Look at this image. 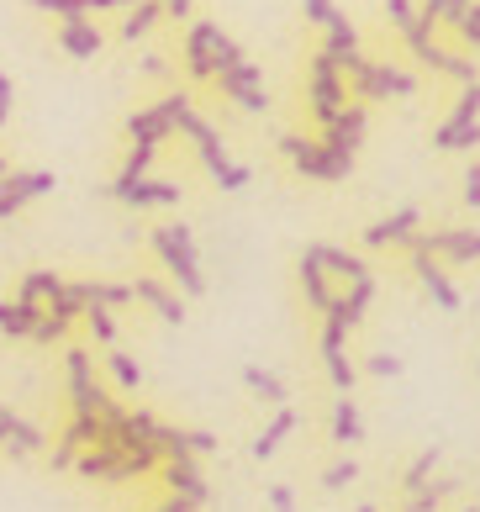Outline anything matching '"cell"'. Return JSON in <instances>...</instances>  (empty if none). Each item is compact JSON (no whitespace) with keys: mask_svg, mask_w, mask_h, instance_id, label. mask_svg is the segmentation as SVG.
<instances>
[{"mask_svg":"<svg viewBox=\"0 0 480 512\" xmlns=\"http://www.w3.org/2000/svg\"><path fill=\"white\" fill-rule=\"evenodd\" d=\"M386 11H391V22H396L401 32H407V27L417 22V11H412V0H391V6H386Z\"/></svg>","mask_w":480,"mask_h":512,"instance_id":"obj_18","label":"cell"},{"mask_svg":"<svg viewBox=\"0 0 480 512\" xmlns=\"http://www.w3.org/2000/svg\"><path fill=\"white\" fill-rule=\"evenodd\" d=\"M333 16V0H306V22H328Z\"/></svg>","mask_w":480,"mask_h":512,"instance_id":"obj_21","label":"cell"},{"mask_svg":"<svg viewBox=\"0 0 480 512\" xmlns=\"http://www.w3.org/2000/svg\"><path fill=\"white\" fill-rule=\"evenodd\" d=\"M101 27L90 22V16H74V22H64L59 27V48L69 53V59H95V53H101Z\"/></svg>","mask_w":480,"mask_h":512,"instance_id":"obj_7","label":"cell"},{"mask_svg":"<svg viewBox=\"0 0 480 512\" xmlns=\"http://www.w3.org/2000/svg\"><path fill=\"white\" fill-rule=\"evenodd\" d=\"M285 428H291V412H280V417H275V428H270V439H259V454H270V449L280 444V433H285Z\"/></svg>","mask_w":480,"mask_h":512,"instance_id":"obj_20","label":"cell"},{"mask_svg":"<svg viewBox=\"0 0 480 512\" xmlns=\"http://www.w3.org/2000/svg\"><path fill=\"white\" fill-rule=\"evenodd\" d=\"M37 11H59L64 22H74V16L85 11H106V6H138V0H32Z\"/></svg>","mask_w":480,"mask_h":512,"instance_id":"obj_13","label":"cell"},{"mask_svg":"<svg viewBox=\"0 0 480 512\" xmlns=\"http://www.w3.org/2000/svg\"><path fill=\"white\" fill-rule=\"evenodd\" d=\"M465 11H470V0H428V6L417 11V22L428 27V32H433L438 22H449V27H459V16H465Z\"/></svg>","mask_w":480,"mask_h":512,"instance_id":"obj_14","label":"cell"},{"mask_svg":"<svg viewBox=\"0 0 480 512\" xmlns=\"http://www.w3.org/2000/svg\"><path fill=\"white\" fill-rule=\"evenodd\" d=\"M159 249H164V259L175 264V270H185V286H190V291H201L196 254H190V238H185V227H164V233H159Z\"/></svg>","mask_w":480,"mask_h":512,"instance_id":"obj_9","label":"cell"},{"mask_svg":"<svg viewBox=\"0 0 480 512\" xmlns=\"http://www.w3.org/2000/svg\"><path fill=\"white\" fill-rule=\"evenodd\" d=\"M465 196L480 201V169H470V175H465Z\"/></svg>","mask_w":480,"mask_h":512,"instance_id":"obj_23","label":"cell"},{"mask_svg":"<svg viewBox=\"0 0 480 512\" xmlns=\"http://www.w3.org/2000/svg\"><path fill=\"white\" fill-rule=\"evenodd\" d=\"M180 111H185V96H169L164 106L138 111V117L127 122L132 143H143V148H159V138H169V132H175V117H180Z\"/></svg>","mask_w":480,"mask_h":512,"instance_id":"obj_5","label":"cell"},{"mask_svg":"<svg viewBox=\"0 0 480 512\" xmlns=\"http://www.w3.org/2000/svg\"><path fill=\"white\" fill-rule=\"evenodd\" d=\"M306 85H312V117L317 122H333L338 111L349 106V80H343V74L322 59V53L312 59V80H306Z\"/></svg>","mask_w":480,"mask_h":512,"instance_id":"obj_2","label":"cell"},{"mask_svg":"<svg viewBox=\"0 0 480 512\" xmlns=\"http://www.w3.org/2000/svg\"><path fill=\"white\" fill-rule=\"evenodd\" d=\"M53 191V175H0V217H11L22 201Z\"/></svg>","mask_w":480,"mask_h":512,"instance_id":"obj_8","label":"cell"},{"mask_svg":"<svg viewBox=\"0 0 480 512\" xmlns=\"http://www.w3.org/2000/svg\"><path fill=\"white\" fill-rule=\"evenodd\" d=\"M433 143H438V148H475V143H480V122H470V117H449L444 127L433 132Z\"/></svg>","mask_w":480,"mask_h":512,"instance_id":"obj_12","label":"cell"},{"mask_svg":"<svg viewBox=\"0 0 480 512\" xmlns=\"http://www.w3.org/2000/svg\"><path fill=\"white\" fill-rule=\"evenodd\" d=\"M159 6H164L169 16H185V11H190V0H159Z\"/></svg>","mask_w":480,"mask_h":512,"instance_id":"obj_24","label":"cell"},{"mask_svg":"<svg viewBox=\"0 0 480 512\" xmlns=\"http://www.w3.org/2000/svg\"><path fill=\"white\" fill-rule=\"evenodd\" d=\"M280 143H285V154L296 159L301 175H312V180H343L354 169V159L338 154V148H328V143H306V138H296V132H285Z\"/></svg>","mask_w":480,"mask_h":512,"instance_id":"obj_1","label":"cell"},{"mask_svg":"<svg viewBox=\"0 0 480 512\" xmlns=\"http://www.w3.org/2000/svg\"><path fill=\"white\" fill-rule=\"evenodd\" d=\"M0 80H6V74H0Z\"/></svg>","mask_w":480,"mask_h":512,"instance_id":"obj_25","label":"cell"},{"mask_svg":"<svg viewBox=\"0 0 480 512\" xmlns=\"http://www.w3.org/2000/svg\"><path fill=\"white\" fill-rule=\"evenodd\" d=\"M459 32H465L470 43H480V6H475V0H470V11L459 16Z\"/></svg>","mask_w":480,"mask_h":512,"instance_id":"obj_19","label":"cell"},{"mask_svg":"<svg viewBox=\"0 0 480 512\" xmlns=\"http://www.w3.org/2000/svg\"><path fill=\"white\" fill-rule=\"evenodd\" d=\"M322 27H328V43H322V59H328L338 74H354V69L364 64V59H359V32H354V22H349L343 11H333Z\"/></svg>","mask_w":480,"mask_h":512,"instance_id":"obj_3","label":"cell"},{"mask_svg":"<svg viewBox=\"0 0 480 512\" xmlns=\"http://www.w3.org/2000/svg\"><path fill=\"white\" fill-rule=\"evenodd\" d=\"M222 80V96H233L238 106H248V111H264V85H259V69L254 64H233V69H222L217 74Z\"/></svg>","mask_w":480,"mask_h":512,"instance_id":"obj_6","label":"cell"},{"mask_svg":"<svg viewBox=\"0 0 480 512\" xmlns=\"http://www.w3.org/2000/svg\"><path fill=\"white\" fill-rule=\"evenodd\" d=\"M417 222V212H401L396 222H380L375 227V233H370V243H386V238H401V233H407V227Z\"/></svg>","mask_w":480,"mask_h":512,"instance_id":"obj_17","label":"cell"},{"mask_svg":"<svg viewBox=\"0 0 480 512\" xmlns=\"http://www.w3.org/2000/svg\"><path fill=\"white\" fill-rule=\"evenodd\" d=\"M217 22H196V27H190L185 32V64H190V74H196V80H206V53H211V43H217Z\"/></svg>","mask_w":480,"mask_h":512,"instance_id":"obj_10","label":"cell"},{"mask_svg":"<svg viewBox=\"0 0 480 512\" xmlns=\"http://www.w3.org/2000/svg\"><path fill=\"white\" fill-rule=\"evenodd\" d=\"M438 249H449L454 259H475L480 254V233H449V238H438Z\"/></svg>","mask_w":480,"mask_h":512,"instance_id":"obj_16","label":"cell"},{"mask_svg":"<svg viewBox=\"0 0 480 512\" xmlns=\"http://www.w3.org/2000/svg\"><path fill=\"white\" fill-rule=\"evenodd\" d=\"M117 196H127V201H138V206H153V201H175L180 191H175V185H159V180H117Z\"/></svg>","mask_w":480,"mask_h":512,"instance_id":"obj_11","label":"cell"},{"mask_svg":"<svg viewBox=\"0 0 480 512\" xmlns=\"http://www.w3.org/2000/svg\"><path fill=\"white\" fill-rule=\"evenodd\" d=\"M159 16H164L159 0H138V6L127 11V22H122V37H127V43H138V37H143L153 22H159Z\"/></svg>","mask_w":480,"mask_h":512,"instance_id":"obj_15","label":"cell"},{"mask_svg":"<svg viewBox=\"0 0 480 512\" xmlns=\"http://www.w3.org/2000/svg\"><path fill=\"white\" fill-rule=\"evenodd\" d=\"M412 96L417 90V80L407 69H386V64H359L354 69V96H364V101H380V96Z\"/></svg>","mask_w":480,"mask_h":512,"instance_id":"obj_4","label":"cell"},{"mask_svg":"<svg viewBox=\"0 0 480 512\" xmlns=\"http://www.w3.org/2000/svg\"><path fill=\"white\" fill-rule=\"evenodd\" d=\"M6 117H11V80H0V127H6Z\"/></svg>","mask_w":480,"mask_h":512,"instance_id":"obj_22","label":"cell"}]
</instances>
